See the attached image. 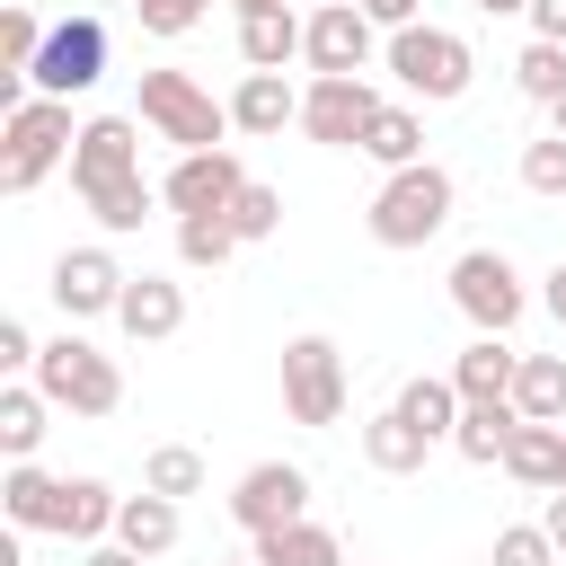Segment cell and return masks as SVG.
Listing matches in <instances>:
<instances>
[{"label": "cell", "mask_w": 566, "mask_h": 566, "mask_svg": "<svg viewBox=\"0 0 566 566\" xmlns=\"http://www.w3.org/2000/svg\"><path fill=\"white\" fill-rule=\"evenodd\" d=\"M451 203H460L451 168L416 159V168H389V177H380V195H371L363 230H371V248H424V239L451 221Z\"/></svg>", "instance_id": "6da1fadb"}, {"label": "cell", "mask_w": 566, "mask_h": 566, "mask_svg": "<svg viewBox=\"0 0 566 566\" xmlns=\"http://www.w3.org/2000/svg\"><path fill=\"white\" fill-rule=\"evenodd\" d=\"M380 62L398 71V88L407 97H424V106H451V97H469V80H478V53H469V35H451V27H389V44H380Z\"/></svg>", "instance_id": "7a4b0ae2"}, {"label": "cell", "mask_w": 566, "mask_h": 566, "mask_svg": "<svg viewBox=\"0 0 566 566\" xmlns=\"http://www.w3.org/2000/svg\"><path fill=\"white\" fill-rule=\"evenodd\" d=\"M71 142H80L71 97H27V106H9V124H0V195H35V186L71 159Z\"/></svg>", "instance_id": "3957f363"}, {"label": "cell", "mask_w": 566, "mask_h": 566, "mask_svg": "<svg viewBox=\"0 0 566 566\" xmlns=\"http://www.w3.org/2000/svg\"><path fill=\"white\" fill-rule=\"evenodd\" d=\"M27 380H35L62 416H115V407H124V371H115V354H97L88 336H53Z\"/></svg>", "instance_id": "277c9868"}, {"label": "cell", "mask_w": 566, "mask_h": 566, "mask_svg": "<svg viewBox=\"0 0 566 566\" xmlns=\"http://www.w3.org/2000/svg\"><path fill=\"white\" fill-rule=\"evenodd\" d=\"M142 124H150L159 142H177V150H221L230 97H212V88L186 80V71H142Z\"/></svg>", "instance_id": "5b68a950"}, {"label": "cell", "mask_w": 566, "mask_h": 566, "mask_svg": "<svg viewBox=\"0 0 566 566\" xmlns=\"http://www.w3.org/2000/svg\"><path fill=\"white\" fill-rule=\"evenodd\" d=\"M451 301H460V318H469L478 336H513V318L531 310V283H522V265H513L504 248H469V256L451 265Z\"/></svg>", "instance_id": "8992f818"}, {"label": "cell", "mask_w": 566, "mask_h": 566, "mask_svg": "<svg viewBox=\"0 0 566 566\" xmlns=\"http://www.w3.org/2000/svg\"><path fill=\"white\" fill-rule=\"evenodd\" d=\"M283 416L310 424V433H327L345 416V354L327 336H292L283 345Z\"/></svg>", "instance_id": "52a82bcc"}, {"label": "cell", "mask_w": 566, "mask_h": 566, "mask_svg": "<svg viewBox=\"0 0 566 566\" xmlns=\"http://www.w3.org/2000/svg\"><path fill=\"white\" fill-rule=\"evenodd\" d=\"M380 106H389V97H380L363 71H336V80H310V88H301V133L327 142V150H363V133H371Z\"/></svg>", "instance_id": "ba28073f"}, {"label": "cell", "mask_w": 566, "mask_h": 566, "mask_svg": "<svg viewBox=\"0 0 566 566\" xmlns=\"http://www.w3.org/2000/svg\"><path fill=\"white\" fill-rule=\"evenodd\" d=\"M301 513H310V469H301V460H256V469H239L230 522H239L248 539H265V531H283V522H301Z\"/></svg>", "instance_id": "9c48e42d"}, {"label": "cell", "mask_w": 566, "mask_h": 566, "mask_svg": "<svg viewBox=\"0 0 566 566\" xmlns=\"http://www.w3.org/2000/svg\"><path fill=\"white\" fill-rule=\"evenodd\" d=\"M35 97H80V88H97L106 80V27L97 18H62V27H44V53H35Z\"/></svg>", "instance_id": "30bf717a"}, {"label": "cell", "mask_w": 566, "mask_h": 566, "mask_svg": "<svg viewBox=\"0 0 566 566\" xmlns=\"http://www.w3.org/2000/svg\"><path fill=\"white\" fill-rule=\"evenodd\" d=\"M371 44H380L371 9L363 0H327V9H310L301 62H310V80H336V71H371Z\"/></svg>", "instance_id": "8fae6325"}, {"label": "cell", "mask_w": 566, "mask_h": 566, "mask_svg": "<svg viewBox=\"0 0 566 566\" xmlns=\"http://www.w3.org/2000/svg\"><path fill=\"white\" fill-rule=\"evenodd\" d=\"M239 186H248V168H239L230 142H221V150H177V168L159 177V203H168L177 221H186V212H230Z\"/></svg>", "instance_id": "7c38bea8"}, {"label": "cell", "mask_w": 566, "mask_h": 566, "mask_svg": "<svg viewBox=\"0 0 566 566\" xmlns=\"http://www.w3.org/2000/svg\"><path fill=\"white\" fill-rule=\"evenodd\" d=\"M124 283H133V274H124L106 248H62V256H53V310H62V318H115Z\"/></svg>", "instance_id": "4fadbf2b"}, {"label": "cell", "mask_w": 566, "mask_h": 566, "mask_svg": "<svg viewBox=\"0 0 566 566\" xmlns=\"http://www.w3.org/2000/svg\"><path fill=\"white\" fill-rule=\"evenodd\" d=\"M133 168H142V124H133V115H88L80 142H71V186H88V177H133Z\"/></svg>", "instance_id": "5bb4252c"}, {"label": "cell", "mask_w": 566, "mask_h": 566, "mask_svg": "<svg viewBox=\"0 0 566 566\" xmlns=\"http://www.w3.org/2000/svg\"><path fill=\"white\" fill-rule=\"evenodd\" d=\"M115 327H124L133 345H168V336L186 327V283H168V274H133L124 301H115Z\"/></svg>", "instance_id": "9a60e30c"}, {"label": "cell", "mask_w": 566, "mask_h": 566, "mask_svg": "<svg viewBox=\"0 0 566 566\" xmlns=\"http://www.w3.org/2000/svg\"><path fill=\"white\" fill-rule=\"evenodd\" d=\"M283 124H301V88H292L283 71H248V80L230 88V133H248V142H274Z\"/></svg>", "instance_id": "2e32d148"}, {"label": "cell", "mask_w": 566, "mask_h": 566, "mask_svg": "<svg viewBox=\"0 0 566 566\" xmlns=\"http://www.w3.org/2000/svg\"><path fill=\"white\" fill-rule=\"evenodd\" d=\"M504 478L557 495V486H566V424H531V416H522L513 442H504Z\"/></svg>", "instance_id": "e0dca14e"}, {"label": "cell", "mask_w": 566, "mask_h": 566, "mask_svg": "<svg viewBox=\"0 0 566 566\" xmlns=\"http://www.w3.org/2000/svg\"><path fill=\"white\" fill-rule=\"evenodd\" d=\"M115 513H124V495H115L106 478H62V495H53V531L80 539V548L115 539Z\"/></svg>", "instance_id": "ac0fdd59"}, {"label": "cell", "mask_w": 566, "mask_h": 566, "mask_svg": "<svg viewBox=\"0 0 566 566\" xmlns=\"http://www.w3.org/2000/svg\"><path fill=\"white\" fill-rule=\"evenodd\" d=\"M513 424H522V407H513V398H469V407H460V424H451V451H460V460H478V469H504Z\"/></svg>", "instance_id": "d6986e66"}, {"label": "cell", "mask_w": 566, "mask_h": 566, "mask_svg": "<svg viewBox=\"0 0 566 566\" xmlns=\"http://www.w3.org/2000/svg\"><path fill=\"white\" fill-rule=\"evenodd\" d=\"M80 203L97 212V230H115V239H124V230H142V221L159 212V186H150L142 168H133V177H88V186H80Z\"/></svg>", "instance_id": "ffe728a7"}, {"label": "cell", "mask_w": 566, "mask_h": 566, "mask_svg": "<svg viewBox=\"0 0 566 566\" xmlns=\"http://www.w3.org/2000/svg\"><path fill=\"white\" fill-rule=\"evenodd\" d=\"M513 371H522V354H513L504 336H469V345L451 354V389H460V398H513Z\"/></svg>", "instance_id": "44dd1931"}, {"label": "cell", "mask_w": 566, "mask_h": 566, "mask_svg": "<svg viewBox=\"0 0 566 566\" xmlns=\"http://www.w3.org/2000/svg\"><path fill=\"white\" fill-rule=\"evenodd\" d=\"M44 433H53V398L35 380H9L0 389V460H35Z\"/></svg>", "instance_id": "7402d4cb"}, {"label": "cell", "mask_w": 566, "mask_h": 566, "mask_svg": "<svg viewBox=\"0 0 566 566\" xmlns=\"http://www.w3.org/2000/svg\"><path fill=\"white\" fill-rule=\"evenodd\" d=\"M424 451H433V433H424V424H407L398 407H380V416L363 424V460H371L380 478H416V469H424Z\"/></svg>", "instance_id": "603a6c76"}, {"label": "cell", "mask_w": 566, "mask_h": 566, "mask_svg": "<svg viewBox=\"0 0 566 566\" xmlns=\"http://www.w3.org/2000/svg\"><path fill=\"white\" fill-rule=\"evenodd\" d=\"M301 35H310V18L256 9V18H239V62H248V71H283V62L301 53Z\"/></svg>", "instance_id": "cb8c5ba5"}, {"label": "cell", "mask_w": 566, "mask_h": 566, "mask_svg": "<svg viewBox=\"0 0 566 566\" xmlns=\"http://www.w3.org/2000/svg\"><path fill=\"white\" fill-rule=\"evenodd\" d=\"M177 531H186V522H177V495H150V486H142V495H124V513H115V539H124V548H142V557H168V548H177Z\"/></svg>", "instance_id": "d4e9b609"}, {"label": "cell", "mask_w": 566, "mask_h": 566, "mask_svg": "<svg viewBox=\"0 0 566 566\" xmlns=\"http://www.w3.org/2000/svg\"><path fill=\"white\" fill-rule=\"evenodd\" d=\"M513 407H522L531 424H566V354H522Z\"/></svg>", "instance_id": "484cf974"}, {"label": "cell", "mask_w": 566, "mask_h": 566, "mask_svg": "<svg viewBox=\"0 0 566 566\" xmlns=\"http://www.w3.org/2000/svg\"><path fill=\"white\" fill-rule=\"evenodd\" d=\"M389 407H398L407 424H424L433 442H451V424H460V407H469V398L451 389V371H442V380H433V371H416V380H407V389H398Z\"/></svg>", "instance_id": "4316f807"}, {"label": "cell", "mask_w": 566, "mask_h": 566, "mask_svg": "<svg viewBox=\"0 0 566 566\" xmlns=\"http://www.w3.org/2000/svg\"><path fill=\"white\" fill-rule=\"evenodd\" d=\"M53 495H62V478H44L35 460H9V478H0V513H9L18 531H53Z\"/></svg>", "instance_id": "83f0119b"}, {"label": "cell", "mask_w": 566, "mask_h": 566, "mask_svg": "<svg viewBox=\"0 0 566 566\" xmlns=\"http://www.w3.org/2000/svg\"><path fill=\"white\" fill-rule=\"evenodd\" d=\"M256 557H265V566H345L336 531H327V522H310V513H301V522H283V531H265V539H256Z\"/></svg>", "instance_id": "f1b7e54d"}, {"label": "cell", "mask_w": 566, "mask_h": 566, "mask_svg": "<svg viewBox=\"0 0 566 566\" xmlns=\"http://www.w3.org/2000/svg\"><path fill=\"white\" fill-rule=\"evenodd\" d=\"M363 159H380V168H416V159H424V115H416V106H380L371 133H363Z\"/></svg>", "instance_id": "f546056e"}, {"label": "cell", "mask_w": 566, "mask_h": 566, "mask_svg": "<svg viewBox=\"0 0 566 566\" xmlns=\"http://www.w3.org/2000/svg\"><path fill=\"white\" fill-rule=\"evenodd\" d=\"M239 256V230H230V212H186L177 221V265H230Z\"/></svg>", "instance_id": "4dcf8cb0"}, {"label": "cell", "mask_w": 566, "mask_h": 566, "mask_svg": "<svg viewBox=\"0 0 566 566\" xmlns=\"http://www.w3.org/2000/svg\"><path fill=\"white\" fill-rule=\"evenodd\" d=\"M513 88H522L531 106H557V97H566V44L531 35V44L513 53Z\"/></svg>", "instance_id": "1f68e13d"}, {"label": "cell", "mask_w": 566, "mask_h": 566, "mask_svg": "<svg viewBox=\"0 0 566 566\" xmlns=\"http://www.w3.org/2000/svg\"><path fill=\"white\" fill-rule=\"evenodd\" d=\"M142 486H150V495H203V451H195V442H159V451L142 460Z\"/></svg>", "instance_id": "d6a6232c"}, {"label": "cell", "mask_w": 566, "mask_h": 566, "mask_svg": "<svg viewBox=\"0 0 566 566\" xmlns=\"http://www.w3.org/2000/svg\"><path fill=\"white\" fill-rule=\"evenodd\" d=\"M486 566H566V557H557L548 522H504V531H495V548H486Z\"/></svg>", "instance_id": "836d02e7"}, {"label": "cell", "mask_w": 566, "mask_h": 566, "mask_svg": "<svg viewBox=\"0 0 566 566\" xmlns=\"http://www.w3.org/2000/svg\"><path fill=\"white\" fill-rule=\"evenodd\" d=\"M230 230H239V248H256V239H274V230H283V195L248 177V186H239V203H230Z\"/></svg>", "instance_id": "e575fe53"}, {"label": "cell", "mask_w": 566, "mask_h": 566, "mask_svg": "<svg viewBox=\"0 0 566 566\" xmlns=\"http://www.w3.org/2000/svg\"><path fill=\"white\" fill-rule=\"evenodd\" d=\"M35 53H44V18L35 9H0V71H35Z\"/></svg>", "instance_id": "d590c367"}, {"label": "cell", "mask_w": 566, "mask_h": 566, "mask_svg": "<svg viewBox=\"0 0 566 566\" xmlns=\"http://www.w3.org/2000/svg\"><path fill=\"white\" fill-rule=\"evenodd\" d=\"M133 18H142V35L177 44V35H195V27L212 18V0H133Z\"/></svg>", "instance_id": "8d00e7d4"}, {"label": "cell", "mask_w": 566, "mask_h": 566, "mask_svg": "<svg viewBox=\"0 0 566 566\" xmlns=\"http://www.w3.org/2000/svg\"><path fill=\"white\" fill-rule=\"evenodd\" d=\"M522 186H531V195H566V133L522 142Z\"/></svg>", "instance_id": "74e56055"}, {"label": "cell", "mask_w": 566, "mask_h": 566, "mask_svg": "<svg viewBox=\"0 0 566 566\" xmlns=\"http://www.w3.org/2000/svg\"><path fill=\"white\" fill-rule=\"evenodd\" d=\"M35 354H44V345H35V336H27L18 318H0V371L18 380V371H35Z\"/></svg>", "instance_id": "f35d334b"}, {"label": "cell", "mask_w": 566, "mask_h": 566, "mask_svg": "<svg viewBox=\"0 0 566 566\" xmlns=\"http://www.w3.org/2000/svg\"><path fill=\"white\" fill-rule=\"evenodd\" d=\"M531 35H548V44H566V0H531Z\"/></svg>", "instance_id": "ab89813d"}, {"label": "cell", "mask_w": 566, "mask_h": 566, "mask_svg": "<svg viewBox=\"0 0 566 566\" xmlns=\"http://www.w3.org/2000/svg\"><path fill=\"white\" fill-rule=\"evenodd\" d=\"M80 566H150V557L124 548V539H97V548H80Z\"/></svg>", "instance_id": "60d3db41"}, {"label": "cell", "mask_w": 566, "mask_h": 566, "mask_svg": "<svg viewBox=\"0 0 566 566\" xmlns=\"http://www.w3.org/2000/svg\"><path fill=\"white\" fill-rule=\"evenodd\" d=\"M363 9H371V27H416L424 0H363Z\"/></svg>", "instance_id": "b9f144b4"}, {"label": "cell", "mask_w": 566, "mask_h": 566, "mask_svg": "<svg viewBox=\"0 0 566 566\" xmlns=\"http://www.w3.org/2000/svg\"><path fill=\"white\" fill-rule=\"evenodd\" d=\"M539 301H548V318H557V327H566V256H557V265H548V274H539Z\"/></svg>", "instance_id": "7bdbcfd3"}, {"label": "cell", "mask_w": 566, "mask_h": 566, "mask_svg": "<svg viewBox=\"0 0 566 566\" xmlns=\"http://www.w3.org/2000/svg\"><path fill=\"white\" fill-rule=\"evenodd\" d=\"M539 522H548V539H557V557H566V486L548 495V513H539Z\"/></svg>", "instance_id": "ee69618b"}, {"label": "cell", "mask_w": 566, "mask_h": 566, "mask_svg": "<svg viewBox=\"0 0 566 566\" xmlns=\"http://www.w3.org/2000/svg\"><path fill=\"white\" fill-rule=\"evenodd\" d=\"M486 18H531V0H478Z\"/></svg>", "instance_id": "f6af8a7d"}, {"label": "cell", "mask_w": 566, "mask_h": 566, "mask_svg": "<svg viewBox=\"0 0 566 566\" xmlns=\"http://www.w3.org/2000/svg\"><path fill=\"white\" fill-rule=\"evenodd\" d=\"M230 9H239V18H256V9H292V0H230Z\"/></svg>", "instance_id": "bcb514c9"}, {"label": "cell", "mask_w": 566, "mask_h": 566, "mask_svg": "<svg viewBox=\"0 0 566 566\" xmlns=\"http://www.w3.org/2000/svg\"><path fill=\"white\" fill-rule=\"evenodd\" d=\"M0 566H27V557H18V539H0Z\"/></svg>", "instance_id": "7dc6e473"}, {"label": "cell", "mask_w": 566, "mask_h": 566, "mask_svg": "<svg viewBox=\"0 0 566 566\" xmlns=\"http://www.w3.org/2000/svg\"><path fill=\"white\" fill-rule=\"evenodd\" d=\"M548 133H566V97H557V106H548Z\"/></svg>", "instance_id": "c3c4849f"}, {"label": "cell", "mask_w": 566, "mask_h": 566, "mask_svg": "<svg viewBox=\"0 0 566 566\" xmlns=\"http://www.w3.org/2000/svg\"><path fill=\"white\" fill-rule=\"evenodd\" d=\"M221 566H265V557H256V548H248V557H221Z\"/></svg>", "instance_id": "681fc988"}, {"label": "cell", "mask_w": 566, "mask_h": 566, "mask_svg": "<svg viewBox=\"0 0 566 566\" xmlns=\"http://www.w3.org/2000/svg\"><path fill=\"white\" fill-rule=\"evenodd\" d=\"M97 9H133V0H97Z\"/></svg>", "instance_id": "f907efd6"}]
</instances>
